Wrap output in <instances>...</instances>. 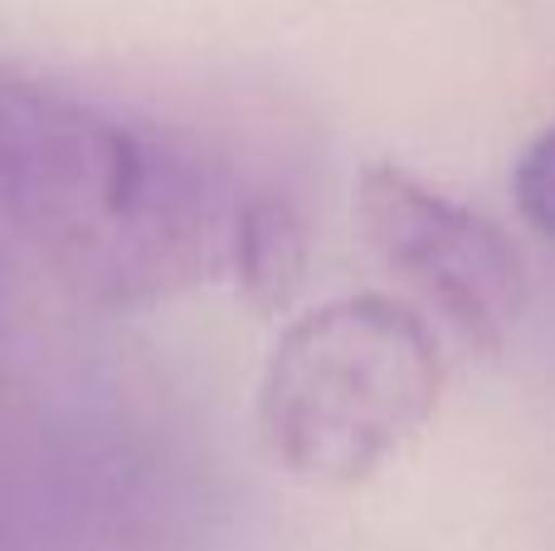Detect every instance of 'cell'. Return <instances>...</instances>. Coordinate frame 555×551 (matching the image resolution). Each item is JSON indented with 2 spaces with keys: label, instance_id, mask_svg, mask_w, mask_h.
<instances>
[{
  "label": "cell",
  "instance_id": "cell-3",
  "mask_svg": "<svg viewBox=\"0 0 555 551\" xmlns=\"http://www.w3.org/2000/svg\"><path fill=\"white\" fill-rule=\"evenodd\" d=\"M356 220L385 269L410 283L468 347L502 351L531 303L527 264L502 225L395 162H371L361 171Z\"/></svg>",
  "mask_w": 555,
  "mask_h": 551
},
{
  "label": "cell",
  "instance_id": "cell-5",
  "mask_svg": "<svg viewBox=\"0 0 555 551\" xmlns=\"http://www.w3.org/2000/svg\"><path fill=\"white\" fill-rule=\"evenodd\" d=\"M512 195H517V210L527 215L531 230L555 240V127H546V132L517 156Z\"/></svg>",
  "mask_w": 555,
  "mask_h": 551
},
{
  "label": "cell",
  "instance_id": "cell-2",
  "mask_svg": "<svg viewBox=\"0 0 555 551\" xmlns=\"http://www.w3.org/2000/svg\"><path fill=\"white\" fill-rule=\"evenodd\" d=\"M449 361L434 328L390 293L302 312L259 376V435L287 474L356 488L434 425Z\"/></svg>",
  "mask_w": 555,
  "mask_h": 551
},
{
  "label": "cell",
  "instance_id": "cell-4",
  "mask_svg": "<svg viewBox=\"0 0 555 551\" xmlns=\"http://www.w3.org/2000/svg\"><path fill=\"white\" fill-rule=\"evenodd\" d=\"M230 279L254 312H287L307 279V225L283 195L249 191L240 205Z\"/></svg>",
  "mask_w": 555,
  "mask_h": 551
},
{
  "label": "cell",
  "instance_id": "cell-1",
  "mask_svg": "<svg viewBox=\"0 0 555 551\" xmlns=\"http://www.w3.org/2000/svg\"><path fill=\"white\" fill-rule=\"evenodd\" d=\"M244 185L195 137L0 74V215L74 298L137 312L230 273Z\"/></svg>",
  "mask_w": 555,
  "mask_h": 551
}]
</instances>
